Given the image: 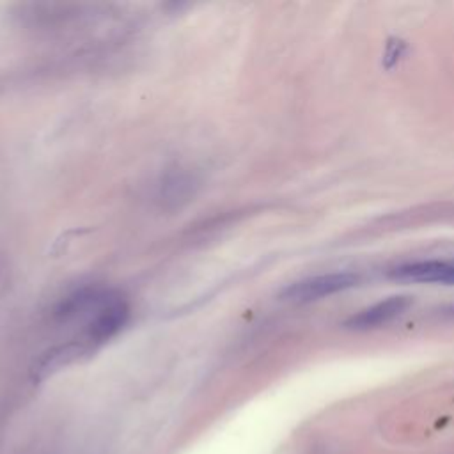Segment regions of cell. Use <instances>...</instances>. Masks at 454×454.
<instances>
[{
    "instance_id": "obj_1",
    "label": "cell",
    "mask_w": 454,
    "mask_h": 454,
    "mask_svg": "<svg viewBox=\"0 0 454 454\" xmlns=\"http://www.w3.org/2000/svg\"><path fill=\"white\" fill-rule=\"evenodd\" d=\"M129 317V307L124 298L112 293H98L92 316L87 323V342L101 344L117 335Z\"/></svg>"
},
{
    "instance_id": "obj_2",
    "label": "cell",
    "mask_w": 454,
    "mask_h": 454,
    "mask_svg": "<svg viewBox=\"0 0 454 454\" xmlns=\"http://www.w3.org/2000/svg\"><path fill=\"white\" fill-rule=\"evenodd\" d=\"M358 284V275L349 271H335L325 275H314L298 282L289 284L282 293L280 298L291 303H309L321 298H326L335 293H342L351 289Z\"/></svg>"
},
{
    "instance_id": "obj_3",
    "label": "cell",
    "mask_w": 454,
    "mask_h": 454,
    "mask_svg": "<svg viewBox=\"0 0 454 454\" xmlns=\"http://www.w3.org/2000/svg\"><path fill=\"white\" fill-rule=\"evenodd\" d=\"M390 277L403 282L454 286V261H413L390 270Z\"/></svg>"
},
{
    "instance_id": "obj_4",
    "label": "cell",
    "mask_w": 454,
    "mask_h": 454,
    "mask_svg": "<svg viewBox=\"0 0 454 454\" xmlns=\"http://www.w3.org/2000/svg\"><path fill=\"white\" fill-rule=\"evenodd\" d=\"M411 305L410 296H388L356 314H353L348 321V328L355 330H369V328H378L381 325H387L399 317L401 314L406 312V309Z\"/></svg>"
},
{
    "instance_id": "obj_5",
    "label": "cell",
    "mask_w": 454,
    "mask_h": 454,
    "mask_svg": "<svg viewBox=\"0 0 454 454\" xmlns=\"http://www.w3.org/2000/svg\"><path fill=\"white\" fill-rule=\"evenodd\" d=\"M89 351V346L87 344H76V342H71V344H66V346H60L53 351H50L48 355L43 356V360L39 362L35 372L39 376H48L51 372H55L57 369L71 364L73 360H76L80 355L87 353Z\"/></svg>"
},
{
    "instance_id": "obj_6",
    "label": "cell",
    "mask_w": 454,
    "mask_h": 454,
    "mask_svg": "<svg viewBox=\"0 0 454 454\" xmlns=\"http://www.w3.org/2000/svg\"><path fill=\"white\" fill-rule=\"evenodd\" d=\"M404 51H406V43L401 41V39H390L387 43V50L383 53V64L385 67H392L395 66L403 57H404Z\"/></svg>"
}]
</instances>
